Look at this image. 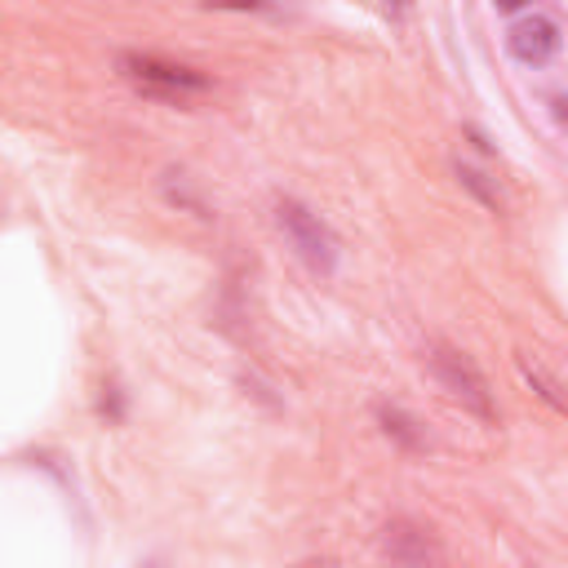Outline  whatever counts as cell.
I'll list each match as a JSON object with an SVG mask.
<instances>
[{
  "label": "cell",
  "instance_id": "obj_8",
  "mask_svg": "<svg viewBox=\"0 0 568 568\" xmlns=\"http://www.w3.org/2000/svg\"><path fill=\"white\" fill-rule=\"evenodd\" d=\"M555 116H559V125H568V98H555Z\"/></svg>",
  "mask_w": 568,
  "mask_h": 568
},
{
  "label": "cell",
  "instance_id": "obj_3",
  "mask_svg": "<svg viewBox=\"0 0 568 568\" xmlns=\"http://www.w3.org/2000/svg\"><path fill=\"white\" fill-rule=\"evenodd\" d=\"M120 71L134 80L138 90H147L155 98H187V94L209 90L205 71L170 62V58H155V54H120Z\"/></svg>",
  "mask_w": 568,
  "mask_h": 568
},
{
  "label": "cell",
  "instance_id": "obj_1",
  "mask_svg": "<svg viewBox=\"0 0 568 568\" xmlns=\"http://www.w3.org/2000/svg\"><path fill=\"white\" fill-rule=\"evenodd\" d=\"M427 364H431V378L462 404L466 414H475L479 422H498V404H494L489 378L479 373V364L466 351H457L449 343H436L431 356H427Z\"/></svg>",
  "mask_w": 568,
  "mask_h": 568
},
{
  "label": "cell",
  "instance_id": "obj_7",
  "mask_svg": "<svg viewBox=\"0 0 568 568\" xmlns=\"http://www.w3.org/2000/svg\"><path fill=\"white\" fill-rule=\"evenodd\" d=\"M453 170H457V183H462L484 209H494V213L502 209V192H498V183H489V174H479L475 165H466V160H457Z\"/></svg>",
  "mask_w": 568,
  "mask_h": 568
},
{
  "label": "cell",
  "instance_id": "obj_6",
  "mask_svg": "<svg viewBox=\"0 0 568 568\" xmlns=\"http://www.w3.org/2000/svg\"><path fill=\"white\" fill-rule=\"evenodd\" d=\"M378 422H382V431H386L399 449H409V453L427 449V431H422V422H418L414 414H404L399 404H378Z\"/></svg>",
  "mask_w": 568,
  "mask_h": 568
},
{
  "label": "cell",
  "instance_id": "obj_2",
  "mask_svg": "<svg viewBox=\"0 0 568 568\" xmlns=\"http://www.w3.org/2000/svg\"><path fill=\"white\" fill-rule=\"evenodd\" d=\"M276 227L285 231L289 250L315 271V276H334L338 267V235L329 231L320 213H311L302 200H276Z\"/></svg>",
  "mask_w": 568,
  "mask_h": 568
},
{
  "label": "cell",
  "instance_id": "obj_9",
  "mask_svg": "<svg viewBox=\"0 0 568 568\" xmlns=\"http://www.w3.org/2000/svg\"><path fill=\"white\" fill-rule=\"evenodd\" d=\"M302 568H329V564H302Z\"/></svg>",
  "mask_w": 568,
  "mask_h": 568
},
{
  "label": "cell",
  "instance_id": "obj_4",
  "mask_svg": "<svg viewBox=\"0 0 568 568\" xmlns=\"http://www.w3.org/2000/svg\"><path fill=\"white\" fill-rule=\"evenodd\" d=\"M382 555L395 564V568H444V550H440V537L409 520V515H399L382 529Z\"/></svg>",
  "mask_w": 568,
  "mask_h": 568
},
{
  "label": "cell",
  "instance_id": "obj_5",
  "mask_svg": "<svg viewBox=\"0 0 568 568\" xmlns=\"http://www.w3.org/2000/svg\"><path fill=\"white\" fill-rule=\"evenodd\" d=\"M559 45H564V32H559V23L550 19V14H520L515 23H511V32H507V49H511V58L515 62H524V67H546L555 54H559Z\"/></svg>",
  "mask_w": 568,
  "mask_h": 568
}]
</instances>
